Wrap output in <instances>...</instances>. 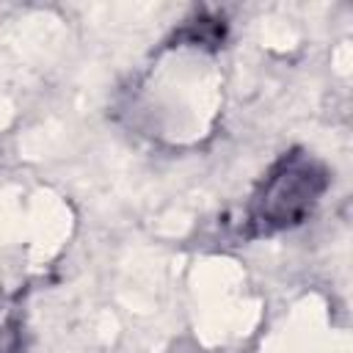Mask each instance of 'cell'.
<instances>
[{
    "instance_id": "6da1fadb",
    "label": "cell",
    "mask_w": 353,
    "mask_h": 353,
    "mask_svg": "<svg viewBox=\"0 0 353 353\" xmlns=\"http://www.w3.org/2000/svg\"><path fill=\"white\" fill-rule=\"evenodd\" d=\"M323 188L325 171L312 157L298 152L287 154L262 182L251 207V221L259 223V232L292 226L312 212Z\"/></svg>"
}]
</instances>
